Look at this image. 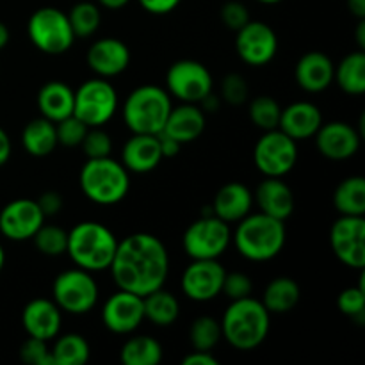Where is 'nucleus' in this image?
I'll use <instances>...</instances> for the list:
<instances>
[{
	"label": "nucleus",
	"mask_w": 365,
	"mask_h": 365,
	"mask_svg": "<svg viewBox=\"0 0 365 365\" xmlns=\"http://www.w3.org/2000/svg\"><path fill=\"white\" fill-rule=\"evenodd\" d=\"M334 81H337L339 88L353 96L365 93V53L351 52L339 63L335 68Z\"/></svg>",
	"instance_id": "nucleus-32"
},
{
	"label": "nucleus",
	"mask_w": 365,
	"mask_h": 365,
	"mask_svg": "<svg viewBox=\"0 0 365 365\" xmlns=\"http://www.w3.org/2000/svg\"><path fill=\"white\" fill-rule=\"evenodd\" d=\"M120 359L125 365H157L163 360V346L148 335H135L121 346Z\"/></svg>",
	"instance_id": "nucleus-33"
},
{
	"label": "nucleus",
	"mask_w": 365,
	"mask_h": 365,
	"mask_svg": "<svg viewBox=\"0 0 365 365\" xmlns=\"http://www.w3.org/2000/svg\"><path fill=\"white\" fill-rule=\"evenodd\" d=\"M163 159L159 138L153 134H132L121 150V164L130 173H150Z\"/></svg>",
	"instance_id": "nucleus-22"
},
{
	"label": "nucleus",
	"mask_w": 365,
	"mask_h": 365,
	"mask_svg": "<svg viewBox=\"0 0 365 365\" xmlns=\"http://www.w3.org/2000/svg\"><path fill=\"white\" fill-rule=\"evenodd\" d=\"M253 205V195L241 182L225 184L216 192L212 202V212L225 223H237L242 217L248 216Z\"/></svg>",
	"instance_id": "nucleus-26"
},
{
	"label": "nucleus",
	"mask_w": 365,
	"mask_h": 365,
	"mask_svg": "<svg viewBox=\"0 0 365 365\" xmlns=\"http://www.w3.org/2000/svg\"><path fill=\"white\" fill-rule=\"evenodd\" d=\"M287 239L285 223L280 220L257 212L248 214L237 221V228L232 234L235 248L245 259L252 262H267L280 255Z\"/></svg>",
	"instance_id": "nucleus-3"
},
{
	"label": "nucleus",
	"mask_w": 365,
	"mask_h": 365,
	"mask_svg": "<svg viewBox=\"0 0 365 365\" xmlns=\"http://www.w3.org/2000/svg\"><path fill=\"white\" fill-rule=\"evenodd\" d=\"M73 89L61 81H50L41 86L38 91V109L43 118L53 121H61L63 118L73 114Z\"/></svg>",
	"instance_id": "nucleus-27"
},
{
	"label": "nucleus",
	"mask_w": 365,
	"mask_h": 365,
	"mask_svg": "<svg viewBox=\"0 0 365 365\" xmlns=\"http://www.w3.org/2000/svg\"><path fill=\"white\" fill-rule=\"evenodd\" d=\"M27 34L32 45L46 56H61L71 48L75 34L68 14L57 7H41L29 18Z\"/></svg>",
	"instance_id": "nucleus-7"
},
{
	"label": "nucleus",
	"mask_w": 365,
	"mask_h": 365,
	"mask_svg": "<svg viewBox=\"0 0 365 365\" xmlns=\"http://www.w3.org/2000/svg\"><path fill=\"white\" fill-rule=\"evenodd\" d=\"M11 152H13V146H11V139L7 135V132L0 127V166L9 160Z\"/></svg>",
	"instance_id": "nucleus-50"
},
{
	"label": "nucleus",
	"mask_w": 365,
	"mask_h": 365,
	"mask_svg": "<svg viewBox=\"0 0 365 365\" xmlns=\"http://www.w3.org/2000/svg\"><path fill=\"white\" fill-rule=\"evenodd\" d=\"M235 48L246 64L264 66L271 63L278 52L277 32L264 21L250 20L245 27L237 31Z\"/></svg>",
	"instance_id": "nucleus-15"
},
{
	"label": "nucleus",
	"mask_w": 365,
	"mask_h": 365,
	"mask_svg": "<svg viewBox=\"0 0 365 365\" xmlns=\"http://www.w3.org/2000/svg\"><path fill=\"white\" fill-rule=\"evenodd\" d=\"M225 274L227 271L217 259L192 260L182 274V291L192 302H210L221 294Z\"/></svg>",
	"instance_id": "nucleus-14"
},
{
	"label": "nucleus",
	"mask_w": 365,
	"mask_h": 365,
	"mask_svg": "<svg viewBox=\"0 0 365 365\" xmlns=\"http://www.w3.org/2000/svg\"><path fill=\"white\" fill-rule=\"evenodd\" d=\"M34 246L38 248L39 253L46 257H61L66 253L68 246V232L63 230L57 225H45L38 228L34 235H32Z\"/></svg>",
	"instance_id": "nucleus-38"
},
{
	"label": "nucleus",
	"mask_w": 365,
	"mask_h": 365,
	"mask_svg": "<svg viewBox=\"0 0 365 365\" xmlns=\"http://www.w3.org/2000/svg\"><path fill=\"white\" fill-rule=\"evenodd\" d=\"M9 38H11L9 29H7V25L4 24V21H0V50L6 48V45L9 43Z\"/></svg>",
	"instance_id": "nucleus-53"
},
{
	"label": "nucleus",
	"mask_w": 365,
	"mask_h": 365,
	"mask_svg": "<svg viewBox=\"0 0 365 365\" xmlns=\"http://www.w3.org/2000/svg\"><path fill=\"white\" fill-rule=\"evenodd\" d=\"M52 298L61 312L82 316L95 309L98 302V285L89 271L81 267L66 269L53 280Z\"/></svg>",
	"instance_id": "nucleus-8"
},
{
	"label": "nucleus",
	"mask_w": 365,
	"mask_h": 365,
	"mask_svg": "<svg viewBox=\"0 0 365 365\" xmlns=\"http://www.w3.org/2000/svg\"><path fill=\"white\" fill-rule=\"evenodd\" d=\"M21 145L32 157H46L57 148L56 123L39 116L29 121L21 130Z\"/></svg>",
	"instance_id": "nucleus-28"
},
{
	"label": "nucleus",
	"mask_w": 365,
	"mask_h": 365,
	"mask_svg": "<svg viewBox=\"0 0 365 365\" xmlns=\"http://www.w3.org/2000/svg\"><path fill=\"white\" fill-rule=\"evenodd\" d=\"M339 310H341L344 316H349L351 319H356L359 323L364 321L365 314V289L364 282H360V285L356 287H348L339 294L337 299Z\"/></svg>",
	"instance_id": "nucleus-41"
},
{
	"label": "nucleus",
	"mask_w": 365,
	"mask_h": 365,
	"mask_svg": "<svg viewBox=\"0 0 365 365\" xmlns=\"http://www.w3.org/2000/svg\"><path fill=\"white\" fill-rule=\"evenodd\" d=\"M252 291H253V282L246 273H241V271H232V273L225 274L223 289H221V292H223L227 298H230L232 302H234V299L248 298V296H252Z\"/></svg>",
	"instance_id": "nucleus-44"
},
{
	"label": "nucleus",
	"mask_w": 365,
	"mask_h": 365,
	"mask_svg": "<svg viewBox=\"0 0 365 365\" xmlns=\"http://www.w3.org/2000/svg\"><path fill=\"white\" fill-rule=\"evenodd\" d=\"M109 269L118 287L146 296L164 287L170 274V253L159 237L138 232L118 242Z\"/></svg>",
	"instance_id": "nucleus-1"
},
{
	"label": "nucleus",
	"mask_w": 365,
	"mask_h": 365,
	"mask_svg": "<svg viewBox=\"0 0 365 365\" xmlns=\"http://www.w3.org/2000/svg\"><path fill=\"white\" fill-rule=\"evenodd\" d=\"M302 291L294 278L277 277L266 285L262 294V305L269 314H287L298 305Z\"/></svg>",
	"instance_id": "nucleus-29"
},
{
	"label": "nucleus",
	"mask_w": 365,
	"mask_h": 365,
	"mask_svg": "<svg viewBox=\"0 0 365 365\" xmlns=\"http://www.w3.org/2000/svg\"><path fill=\"white\" fill-rule=\"evenodd\" d=\"M348 4V9L353 16H356L359 20L365 18V0H346Z\"/></svg>",
	"instance_id": "nucleus-51"
},
{
	"label": "nucleus",
	"mask_w": 365,
	"mask_h": 365,
	"mask_svg": "<svg viewBox=\"0 0 365 365\" xmlns=\"http://www.w3.org/2000/svg\"><path fill=\"white\" fill-rule=\"evenodd\" d=\"M38 205L39 209H41L43 216L45 217H52V216H57V214L61 212V209H63V196H61V192L57 191H45L41 196H39L38 200Z\"/></svg>",
	"instance_id": "nucleus-46"
},
{
	"label": "nucleus",
	"mask_w": 365,
	"mask_h": 365,
	"mask_svg": "<svg viewBox=\"0 0 365 365\" xmlns=\"http://www.w3.org/2000/svg\"><path fill=\"white\" fill-rule=\"evenodd\" d=\"M221 339V323L210 316L196 317L189 328V342L196 351H212Z\"/></svg>",
	"instance_id": "nucleus-35"
},
{
	"label": "nucleus",
	"mask_w": 365,
	"mask_h": 365,
	"mask_svg": "<svg viewBox=\"0 0 365 365\" xmlns=\"http://www.w3.org/2000/svg\"><path fill=\"white\" fill-rule=\"evenodd\" d=\"M143 321H145L143 296L120 289L103 303L102 323L113 334H132L141 327Z\"/></svg>",
	"instance_id": "nucleus-17"
},
{
	"label": "nucleus",
	"mask_w": 365,
	"mask_h": 365,
	"mask_svg": "<svg viewBox=\"0 0 365 365\" xmlns=\"http://www.w3.org/2000/svg\"><path fill=\"white\" fill-rule=\"evenodd\" d=\"M216 359L210 355V351H191L182 359V365H217Z\"/></svg>",
	"instance_id": "nucleus-48"
},
{
	"label": "nucleus",
	"mask_w": 365,
	"mask_h": 365,
	"mask_svg": "<svg viewBox=\"0 0 365 365\" xmlns=\"http://www.w3.org/2000/svg\"><path fill=\"white\" fill-rule=\"evenodd\" d=\"M89 70L102 78L118 77L130 64V50L121 39L102 38L96 39L86 56Z\"/></svg>",
	"instance_id": "nucleus-19"
},
{
	"label": "nucleus",
	"mask_w": 365,
	"mask_h": 365,
	"mask_svg": "<svg viewBox=\"0 0 365 365\" xmlns=\"http://www.w3.org/2000/svg\"><path fill=\"white\" fill-rule=\"evenodd\" d=\"M171 98L166 89L159 86H139L123 103V121L132 134H160L168 114L171 110Z\"/></svg>",
	"instance_id": "nucleus-6"
},
{
	"label": "nucleus",
	"mask_w": 365,
	"mask_h": 365,
	"mask_svg": "<svg viewBox=\"0 0 365 365\" xmlns=\"http://www.w3.org/2000/svg\"><path fill=\"white\" fill-rule=\"evenodd\" d=\"M50 351L53 365H84L91 355V348L81 334L61 335Z\"/></svg>",
	"instance_id": "nucleus-34"
},
{
	"label": "nucleus",
	"mask_w": 365,
	"mask_h": 365,
	"mask_svg": "<svg viewBox=\"0 0 365 365\" xmlns=\"http://www.w3.org/2000/svg\"><path fill=\"white\" fill-rule=\"evenodd\" d=\"M182 0H139L143 9L150 14H168L178 7Z\"/></svg>",
	"instance_id": "nucleus-47"
},
{
	"label": "nucleus",
	"mask_w": 365,
	"mask_h": 365,
	"mask_svg": "<svg viewBox=\"0 0 365 365\" xmlns=\"http://www.w3.org/2000/svg\"><path fill=\"white\" fill-rule=\"evenodd\" d=\"M248 82L241 73H228L221 82V98L228 106H242L248 100Z\"/></svg>",
	"instance_id": "nucleus-42"
},
{
	"label": "nucleus",
	"mask_w": 365,
	"mask_h": 365,
	"mask_svg": "<svg viewBox=\"0 0 365 365\" xmlns=\"http://www.w3.org/2000/svg\"><path fill=\"white\" fill-rule=\"evenodd\" d=\"M205 130V113L198 103H185L171 107L168 120L164 123L163 134L170 135L180 145L196 141Z\"/></svg>",
	"instance_id": "nucleus-24"
},
{
	"label": "nucleus",
	"mask_w": 365,
	"mask_h": 365,
	"mask_svg": "<svg viewBox=\"0 0 365 365\" xmlns=\"http://www.w3.org/2000/svg\"><path fill=\"white\" fill-rule=\"evenodd\" d=\"M73 93V116L88 127H103L116 113V89L107 78H89Z\"/></svg>",
	"instance_id": "nucleus-10"
},
{
	"label": "nucleus",
	"mask_w": 365,
	"mask_h": 365,
	"mask_svg": "<svg viewBox=\"0 0 365 365\" xmlns=\"http://www.w3.org/2000/svg\"><path fill=\"white\" fill-rule=\"evenodd\" d=\"M330 246L339 260L351 269L365 267V217L341 216L330 230Z\"/></svg>",
	"instance_id": "nucleus-13"
},
{
	"label": "nucleus",
	"mask_w": 365,
	"mask_h": 365,
	"mask_svg": "<svg viewBox=\"0 0 365 365\" xmlns=\"http://www.w3.org/2000/svg\"><path fill=\"white\" fill-rule=\"evenodd\" d=\"M4 264H6V253H4V248L0 246V271H2Z\"/></svg>",
	"instance_id": "nucleus-55"
},
{
	"label": "nucleus",
	"mask_w": 365,
	"mask_h": 365,
	"mask_svg": "<svg viewBox=\"0 0 365 365\" xmlns=\"http://www.w3.org/2000/svg\"><path fill=\"white\" fill-rule=\"evenodd\" d=\"M220 16L221 21L225 24V27H228L230 31L235 32H237L239 29L245 27V25L252 20V18H250L248 7L242 2H239V0H228V2H225L220 9Z\"/></svg>",
	"instance_id": "nucleus-45"
},
{
	"label": "nucleus",
	"mask_w": 365,
	"mask_h": 365,
	"mask_svg": "<svg viewBox=\"0 0 365 365\" xmlns=\"http://www.w3.org/2000/svg\"><path fill=\"white\" fill-rule=\"evenodd\" d=\"M321 125H323V114L316 103L294 102L287 107H282L278 128L296 143L314 138Z\"/></svg>",
	"instance_id": "nucleus-21"
},
{
	"label": "nucleus",
	"mask_w": 365,
	"mask_h": 365,
	"mask_svg": "<svg viewBox=\"0 0 365 365\" xmlns=\"http://www.w3.org/2000/svg\"><path fill=\"white\" fill-rule=\"evenodd\" d=\"M68 20H70L75 38H89L98 31L100 24H102L98 4L86 2V0L75 4L68 13Z\"/></svg>",
	"instance_id": "nucleus-36"
},
{
	"label": "nucleus",
	"mask_w": 365,
	"mask_h": 365,
	"mask_svg": "<svg viewBox=\"0 0 365 365\" xmlns=\"http://www.w3.org/2000/svg\"><path fill=\"white\" fill-rule=\"evenodd\" d=\"M157 138H159V145H160V152H163V157H166V159H170V157H175L178 152H180V143L175 141L173 138H170V135L166 134H157Z\"/></svg>",
	"instance_id": "nucleus-49"
},
{
	"label": "nucleus",
	"mask_w": 365,
	"mask_h": 365,
	"mask_svg": "<svg viewBox=\"0 0 365 365\" xmlns=\"http://www.w3.org/2000/svg\"><path fill=\"white\" fill-rule=\"evenodd\" d=\"M296 82L307 93H321L334 82L335 64L323 52H307L294 68Z\"/></svg>",
	"instance_id": "nucleus-25"
},
{
	"label": "nucleus",
	"mask_w": 365,
	"mask_h": 365,
	"mask_svg": "<svg viewBox=\"0 0 365 365\" xmlns=\"http://www.w3.org/2000/svg\"><path fill=\"white\" fill-rule=\"evenodd\" d=\"M255 166L264 177H284L298 163V143L280 128L264 132L253 150Z\"/></svg>",
	"instance_id": "nucleus-11"
},
{
	"label": "nucleus",
	"mask_w": 365,
	"mask_h": 365,
	"mask_svg": "<svg viewBox=\"0 0 365 365\" xmlns=\"http://www.w3.org/2000/svg\"><path fill=\"white\" fill-rule=\"evenodd\" d=\"M143 310L145 319L155 327H171L180 316V303L173 292L166 291L164 287L143 296Z\"/></svg>",
	"instance_id": "nucleus-30"
},
{
	"label": "nucleus",
	"mask_w": 365,
	"mask_h": 365,
	"mask_svg": "<svg viewBox=\"0 0 365 365\" xmlns=\"http://www.w3.org/2000/svg\"><path fill=\"white\" fill-rule=\"evenodd\" d=\"M280 113H282L280 103H278L273 96H267V95L255 96V98L250 102V107H248V114L252 123L264 132L278 128Z\"/></svg>",
	"instance_id": "nucleus-37"
},
{
	"label": "nucleus",
	"mask_w": 365,
	"mask_h": 365,
	"mask_svg": "<svg viewBox=\"0 0 365 365\" xmlns=\"http://www.w3.org/2000/svg\"><path fill=\"white\" fill-rule=\"evenodd\" d=\"M21 362L29 365H53L52 351L48 348V342L41 339L29 337L20 348Z\"/></svg>",
	"instance_id": "nucleus-43"
},
{
	"label": "nucleus",
	"mask_w": 365,
	"mask_h": 365,
	"mask_svg": "<svg viewBox=\"0 0 365 365\" xmlns=\"http://www.w3.org/2000/svg\"><path fill=\"white\" fill-rule=\"evenodd\" d=\"M88 125L84 121L78 120L77 116L70 114V116L63 118L61 121L56 123V132H57V143L66 148H75V146H81L82 139H84L86 132H88Z\"/></svg>",
	"instance_id": "nucleus-40"
},
{
	"label": "nucleus",
	"mask_w": 365,
	"mask_h": 365,
	"mask_svg": "<svg viewBox=\"0 0 365 365\" xmlns=\"http://www.w3.org/2000/svg\"><path fill=\"white\" fill-rule=\"evenodd\" d=\"M88 159L109 157L113 152V139L102 127H89L81 143Z\"/></svg>",
	"instance_id": "nucleus-39"
},
{
	"label": "nucleus",
	"mask_w": 365,
	"mask_h": 365,
	"mask_svg": "<svg viewBox=\"0 0 365 365\" xmlns=\"http://www.w3.org/2000/svg\"><path fill=\"white\" fill-rule=\"evenodd\" d=\"M128 2H130V0H96V4H98V6L106 7V9H110V11L121 9V7L127 6Z\"/></svg>",
	"instance_id": "nucleus-52"
},
{
	"label": "nucleus",
	"mask_w": 365,
	"mask_h": 365,
	"mask_svg": "<svg viewBox=\"0 0 365 365\" xmlns=\"http://www.w3.org/2000/svg\"><path fill=\"white\" fill-rule=\"evenodd\" d=\"M118 239L98 221H82L68 232L66 253L75 266L89 273H100L110 267Z\"/></svg>",
	"instance_id": "nucleus-4"
},
{
	"label": "nucleus",
	"mask_w": 365,
	"mask_h": 365,
	"mask_svg": "<svg viewBox=\"0 0 365 365\" xmlns=\"http://www.w3.org/2000/svg\"><path fill=\"white\" fill-rule=\"evenodd\" d=\"M356 43H359L360 50L365 48V21L360 20L359 27H356Z\"/></svg>",
	"instance_id": "nucleus-54"
},
{
	"label": "nucleus",
	"mask_w": 365,
	"mask_h": 365,
	"mask_svg": "<svg viewBox=\"0 0 365 365\" xmlns=\"http://www.w3.org/2000/svg\"><path fill=\"white\" fill-rule=\"evenodd\" d=\"M260 212L285 221L294 212V195L292 189L280 177H266L253 195Z\"/></svg>",
	"instance_id": "nucleus-23"
},
{
	"label": "nucleus",
	"mask_w": 365,
	"mask_h": 365,
	"mask_svg": "<svg viewBox=\"0 0 365 365\" xmlns=\"http://www.w3.org/2000/svg\"><path fill=\"white\" fill-rule=\"evenodd\" d=\"M45 220L36 200H13L0 210V234L9 241H27L32 239Z\"/></svg>",
	"instance_id": "nucleus-16"
},
{
	"label": "nucleus",
	"mask_w": 365,
	"mask_h": 365,
	"mask_svg": "<svg viewBox=\"0 0 365 365\" xmlns=\"http://www.w3.org/2000/svg\"><path fill=\"white\" fill-rule=\"evenodd\" d=\"M61 321H63L61 309L53 303V299H32L21 312V327L29 337L41 339L46 342L59 335Z\"/></svg>",
	"instance_id": "nucleus-20"
},
{
	"label": "nucleus",
	"mask_w": 365,
	"mask_h": 365,
	"mask_svg": "<svg viewBox=\"0 0 365 365\" xmlns=\"http://www.w3.org/2000/svg\"><path fill=\"white\" fill-rule=\"evenodd\" d=\"M168 93L185 103H200L212 91V75L205 64L195 59H180L166 73Z\"/></svg>",
	"instance_id": "nucleus-12"
},
{
	"label": "nucleus",
	"mask_w": 365,
	"mask_h": 365,
	"mask_svg": "<svg viewBox=\"0 0 365 365\" xmlns=\"http://www.w3.org/2000/svg\"><path fill=\"white\" fill-rule=\"evenodd\" d=\"M271 328V314L260 299H234L221 319L223 339L239 351H252L267 339Z\"/></svg>",
	"instance_id": "nucleus-2"
},
{
	"label": "nucleus",
	"mask_w": 365,
	"mask_h": 365,
	"mask_svg": "<svg viewBox=\"0 0 365 365\" xmlns=\"http://www.w3.org/2000/svg\"><path fill=\"white\" fill-rule=\"evenodd\" d=\"M257 2H260V4H267V6H273V4L282 2V0H257Z\"/></svg>",
	"instance_id": "nucleus-56"
},
{
	"label": "nucleus",
	"mask_w": 365,
	"mask_h": 365,
	"mask_svg": "<svg viewBox=\"0 0 365 365\" xmlns=\"http://www.w3.org/2000/svg\"><path fill=\"white\" fill-rule=\"evenodd\" d=\"M334 207L341 216H365V178L353 175L334 191Z\"/></svg>",
	"instance_id": "nucleus-31"
},
{
	"label": "nucleus",
	"mask_w": 365,
	"mask_h": 365,
	"mask_svg": "<svg viewBox=\"0 0 365 365\" xmlns=\"http://www.w3.org/2000/svg\"><path fill=\"white\" fill-rule=\"evenodd\" d=\"M314 138L321 155L330 160H346L359 152L362 134L346 121H330L321 125Z\"/></svg>",
	"instance_id": "nucleus-18"
},
{
	"label": "nucleus",
	"mask_w": 365,
	"mask_h": 365,
	"mask_svg": "<svg viewBox=\"0 0 365 365\" xmlns=\"http://www.w3.org/2000/svg\"><path fill=\"white\" fill-rule=\"evenodd\" d=\"M232 242V230L228 223L214 214H205L192 221L184 232L182 246L192 260L220 259Z\"/></svg>",
	"instance_id": "nucleus-9"
},
{
	"label": "nucleus",
	"mask_w": 365,
	"mask_h": 365,
	"mask_svg": "<svg viewBox=\"0 0 365 365\" xmlns=\"http://www.w3.org/2000/svg\"><path fill=\"white\" fill-rule=\"evenodd\" d=\"M78 184L86 198L96 205H116L130 189V178L125 166L113 157L88 159L78 175Z\"/></svg>",
	"instance_id": "nucleus-5"
}]
</instances>
